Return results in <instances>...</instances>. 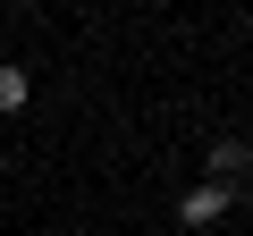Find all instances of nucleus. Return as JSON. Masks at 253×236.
Listing matches in <instances>:
<instances>
[{"mask_svg":"<svg viewBox=\"0 0 253 236\" xmlns=\"http://www.w3.org/2000/svg\"><path fill=\"white\" fill-rule=\"evenodd\" d=\"M228 211H236V186H211V177H203V186H186V202H177V219H186V228H219Z\"/></svg>","mask_w":253,"mask_h":236,"instance_id":"1","label":"nucleus"},{"mask_svg":"<svg viewBox=\"0 0 253 236\" xmlns=\"http://www.w3.org/2000/svg\"><path fill=\"white\" fill-rule=\"evenodd\" d=\"M236 177H253V144L245 135H219L211 144V186H236Z\"/></svg>","mask_w":253,"mask_h":236,"instance_id":"2","label":"nucleus"},{"mask_svg":"<svg viewBox=\"0 0 253 236\" xmlns=\"http://www.w3.org/2000/svg\"><path fill=\"white\" fill-rule=\"evenodd\" d=\"M26 101H34V76L26 68H0V118H17Z\"/></svg>","mask_w":253,"mask_h":236,"instance_id":"3","label":"nucleus"}]
</instances>
